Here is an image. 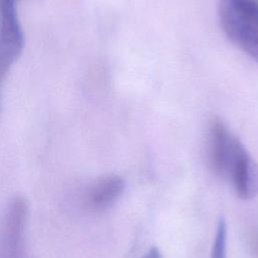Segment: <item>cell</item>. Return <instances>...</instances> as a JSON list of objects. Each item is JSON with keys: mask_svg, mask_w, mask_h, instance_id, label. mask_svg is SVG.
Returning a JSON list of instances; mask_svg holds the SVG:
<instances>
[{"mask_svg": "<svg viewBox=\"0 0 258 258\" xmlns=\"http://www.w3.org/2000/svg\"><path fill=\"white\" fill-rule=\"evenodd\" d=\"M208 145L214 171L228 178L241 199L255 198L258 195V163L220 120L212 121L209 127Z\"/></svg>", "mask_w": 258, "mask_h": 258, "instance_id": "1", "label": "cell"}, {"mask_svg": "<svg viewBox=\"0 0 258 258\" xmlns=\"http://www.w3.org/2000/svg\"><path fill=\"white\" fill-rule=\"evenodd\" d=\"M218 18L227 37L258 63V3L249 0L221 1Z\"/></svg>", "mask_w": 258, "mask_h": 258, "instance_id": "2", "label": "cell"}, {"mask_svg": "<svg viewBox=\"0 0 258 258\" xmlns=\"http://www.w3.org/2000/svg\"><path fill=\"white\" fill-rule=\"evenodd\" d=\"M24 45V35L17 15L15 3L10 0L0 2V87L12 63L20 55Z\"/></svg>", "mask_w": 258, "mask_h": 258, "instance_id": "3", "label": "cell"}, {"mask_svg": "<svg viewBox=\"0 0 258 258\" xmlns=\"http://www.w3.org/2000/svg\"><path fill=\"white\" fill-rule=\"evenodd\" d=\"M25 210L24 203L19 200H16L10 209L4 234L2 258H23Z\"/></svg>", "mask_w": 258, "mask_h": 258, "instance_id": "4", "label": "cell"}, {"mask_svg": "<svg viewBox=\"0 0 258 258\" xmlns=\"http://www.w3.org/2000/svg\"><path fill=\"white\" fill-rule=\"evenodd\" d=\"M124 187V179L119 175L110 174L101 177L89 190V206L98 211L111 207L120 198Z\"/></svg>", "mask_w": 258, "mask_h": 258, "instance_id": "5", "label": "cell"}, {"mask_svg": "<svg viewBox=\"0 0 258 258\" xmlns=\"http://www.w3.org/2000/svg\"><path fill=\"white\" fill-rule=\"evenodd\" d=\"M228 229L225 220H220L213 242L210 258H227Z\"/></svg>", "mask_w": 258, "mask_h": 258, "instance_id": "6", "label": "cell"}, {"mask_svg": "<svg viewBox=\"0 0 258 258\" xmlns=\"http://www.w3.org/2000/svg\"><path fill=\"white\" fill-rule=\"evenodd\" d=\"M141 258H162V255L156 247H152Z\"/></svg>", "mask_w": 258, "mask_h": 258, "instance_id": "7", "label": "cell"}]
</instances>
